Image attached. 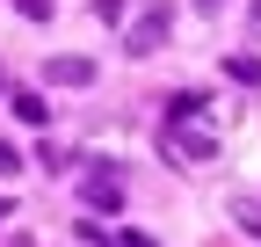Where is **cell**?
Here are the masks:
<instances>
[{
    "instance_id": "cell-1",
    "label": "cell",
    "mask_w": 261,
    "mask_h": 247,
    "mask_svg": "<svg viewBox=\"0 0 261 247\" xmlns=\"http://www.w3.org/2000/svg\"><path fill=\"white\" fill-rule=\"evenodd\" d=\"M51 80L58 87H87L94 80V58H51Z\"/></svg>"
}]
</instances>
